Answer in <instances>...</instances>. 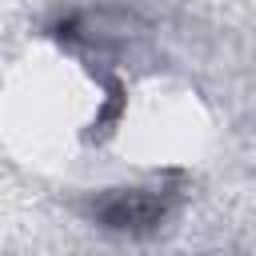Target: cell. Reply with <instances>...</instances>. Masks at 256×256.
<instances>
[{
    "instance_id": "1",
    "label": "cell",
    "mask_w": 256,
    "mask_h": 256,
    "mask_svg": "<svg viewBox=\"0 0 256 256\" xmlns=\"http://www.w3.org/2000/svg\"><path fill=\"white\" fill-rule=\"evenodd\" d=\"M160 212H164V204L148 192H116L100 204V220L108 228H132V232L152 228L160 220Z\"/></svg>"
}]
</instances>
